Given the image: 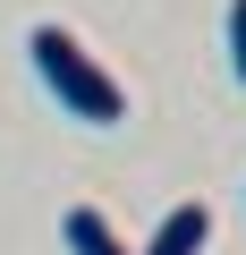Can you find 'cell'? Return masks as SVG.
<instances>
[{"label": "cell", "mask_w": 246, "mask_h": 255, "mask_svg": "<svg viewBox=\"0 0 246 255\" xmlns=\"http://www.w3.org/2000/svg\"><path fill=\"white\" fill-rule=\"evenodd\" d=\"M26 51H34V77L51 85V102L68 111V119H85V128H110V119H128V85H119L68 26H34L26 34Z\"/></svg>", "instance_id": "cell-1"}, {"label": "cell", "mask_w": 246, "mask_h": 255, "mask_svg": "<svg viewBox=\"0 0 246 255\" xmlns=\"http://www.w3.org/2000/svg\"><path fill=\"white\" fill-rule=\"evenodd\" d=\"M204 238H212V213H204V204H170L162 230H153L136 255H204Z\"/></svg>", "instance_id": "cell-2"}, {"label": "cell", "mask_w": 246, "mask_h": 255, "mask_svg": "<svg viewBox=\"0 0 246 255\" xmlns=\"http://www.w3.org/2000/svg\"><path fill=\"white\" fill-rule=\"evenodd\" d=\"M60 238H68V255H128V238H119L93 204H68L60 213Z\"/></svg>", "instance_id": "cell-3"}, {"label": "cell", "mask_w": 246, "mask_h": 255, "mask_svg": "<svg viewBox=\"0 0 246 255\" xmlns=\"http://www.w3.org/2000/svg\"><path fill=\"white\" fill-rule=\"evenodd\" d=\"M229 60H238V85H246V0H229Z\"/></svg>", "instance_id": "cell-4"}]
</instances>
